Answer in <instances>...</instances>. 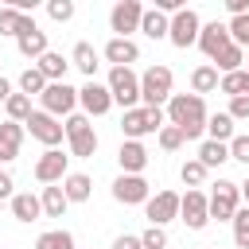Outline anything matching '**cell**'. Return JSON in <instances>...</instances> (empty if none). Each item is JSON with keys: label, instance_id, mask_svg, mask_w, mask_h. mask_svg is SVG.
<instances>
[{"label": "cell", "instance_id": "34", "mask_svg": "<svg viewBox=\"0 0 249 249\" xmlns=\"http://www.w3.org/2000/svg\"><path fill=\"white\" fill-rule=\"evenodd\" d=\"M43 86H47V74L39 70V66H27L23 74H19V89L31 97V93H43Z\"/></svg>", "mask_w": 249, "mask_h": 249}, {"label": "cell", "instance_id": "45", "mask_svg": "<svg viewBox=\"0 0 249 249\" xmlns=\"http://www.w3.org/2000/svg\"><path fill=\"white\" fill-rule=\"evenodd\" d=\"M156 8L160 12H179V8H187V0H156Z\"/></svg>", "mask_w": 249, "mask_h": 249}, {"label": "cell", "instance_id": "29", "mask_svg": "<svg viewBox=\"0 0 249 249\" xmlns=\"http://www.w3.org/2000/svg\"><path fill=\"white\" fill-rule=\"evenodd\" d=\"M198 160H202L206 167H222V163L230 160V144H226V140H206V144L198 148Z\"/></svg>", "mask_w": 249, "mask_h": 249}, {"label": "cell", "instance_id": "1", "mask_svg": "<svg viewBox=\"0 0 249 249\" xmlns=\"http://www.w3.org/2000/svg\"><path fill=\"white\" fill-rule=\"evenodd\" d=\"M167 121L179 124L187 140H198L206 132V101H202V93H171L167 97Z\"/></svg>", "mask_w": 249, "mask_h": 249}, {"label": "cell", "instance_id": "21", "mask_svg": "<svg viewBox=\"0 0 249 249\" xmlns=\"http://www.w3.org/2000/svg\"><path fill=\"white\" fill-rule=\"evenodd\" d=\"M35 19L31 12H19V8H0V35H19V31H31Z\"/></svg>", "mask_w": 249, "mask_h": 249}, {"label": "cell", "instance_id": "26", "mask_svg": "<svg viewBox=\"0 0 249 249\" xmlns=\"http://www.w3.org/2000/svg\"><path fill=\"white\" fill-rule=\"evenodd\" d=\"M35 66H39V70L47 74V82H62V78H66V66H70V62H66L62 54H54V51H43V54L35 58Z\"/></svg>", "mask_w": 249, "mask_h": 249}, {"label": "cell", "instance_id": "37", "mask_svg": "<svg viewBox=\"0 0 249 249\" xmlns=\"http://www.w3.org/2000/svg\"><path fill=\"white\" fill-rule=\"evenodd\" d=\"M230 222H233V241H237V249H249V206H245V210L237 206Z\"/></svg>", "mask_w": 249, "mask_h": 249}, {"label": "cell", "instance_id": "11", "mask_svg": "<svg viewBox=\"0 0 249 249\" xmlns=\"http://www.w3.org/2000/svg\"><path fill=\"white\" fill-rule=\"evenodd\" d=\"M144 214L152 226H167L171 218H179V195L175 191H156L144 198Z\"/></svg>", "mask_w": 249, "mask_h": 249}, {"label": "cell", "instance_id": "6", "mask_svg": "<svg viewBox=\"0 0 249 249\" xmlns=\"http://www.w3.org/2000/svg\"><path fill=\"white\" fill-rule=\"evenodd\" d=\"M237 202H241V187H237V183H230V179H218V187L206 195L210 218H218V222H230V218H233V210H237Z\"/></svg>", "mask_w": 249, "mask_h": 249}, {"label": "cell", "instance_id": "22", "mask_svg": "<svg viewBox=\"0 0 249 249\" xmlns=\"http://www.w3.org/2000/svg\"><path fill=\"white\" fill-rule=\"evenodd\" d=\"M62 191H66L70 202H86L89 191H93V179L82 175V171H70V175H62Z\"/></svg>", "mask_w": 249, "mask_h": 249}, {"label": "cell", "instance_id": "36", "mask_svg": "<svg viewBox=\"0 0 249 249\" xmlns=\"http://www.w3.org/2000/svg\"><path fill=\"white\" fill-rule=\"evenodd\" d=\"M206 171H210V167H206L202 160H187V163L179 167V179H183L187 187H202V179H206Z\"/></svg>", "mask_w": 249, "mask_h": 249}, {"label": "cell", "instance_id": "25", "mask_svg": "<svg viewBox=\"0 0 249 249\" xmlns=\"http://www.w3.org/2000/svg\"><path fill=\"white\" fill-rule=\"evenodd\" d=\"M16 43H19V54H23V58H39V54L47 51V31H39V27L19 31V35H16Z\"/></svg>", "mask_w": 249, "mask_h": 249}, {"label": "cell", "instance_id": "17", "mask_svg": "<svg viewBox=\"0 0 249 249\" xmlns=\"http://www.w3.org/2000/svg\"><path fill=\"white\" fill-rule=\"evenodd\" d=\"M19 144H23V121H4L0 124V163L16 160Z\"/></svg>", "mask_w": 249, "mask_h": 249}, {"label": "cell", "instance_id": "12", "mask_svg": "<svg viewBox=\"0 0 249 249\" xmlns=\"http://www.w3.org/2000/svg\"><path fill=\"white\" fill-rule=\"evenodd\" d=\"M78 105L86 109V117H101V113L113 109V93H109V86H101V82L89 78V82L78 89Z\"/></svg>", "mask_w": 249, "mask_h": 249}, {"label": "cell", "instance_id": "3", "mask_svg": "<svg viewBox=\"0 0 249 249\" xmlns=\"http://www.w3.org/2000/svg\"><path fill=\"white\" fill-rule=\"evenodd\" d=\"M109 93H113V105H124V109H132L140 101V78L132 74V66L109 70Z\"/></svg>", "mask_w": 249, "mask_h": 249}, {"label": "cell", "instance_id": "40", "mask_svg": "<svg viewBox=\"0 0 249 249\" xmlns=\"http://www.w3.org/2000/svg\"><path fill=\"white\" fill-rule=\"evenodd\" d=\"M226 27H230V39H233L237 47H249V12L233 16V19L226 23Z\"/></svg>", "mask_w": 249, "mask_h": 249}, {"label": "cell", "instance_id": "42", "mask_svg": "<svg viewBox=\"0 0 249 249\" xmlns=\"http://www.w3.org/2000/svg\"><path fill=\"white\" fill-rule=\"evenodd\" d=\"M226 144H230V160H237V163L249 167V136H237V132H233Z\"/></svg>", "mask_w": 249, "mask_h": 249}, {"label": "cell", "instance_id": "27", "mask_svg": "<svg viewBox=\"0 0 249 249\" xmlns=\"http://www.w3.org/2000/svg\"><path fill=\"white\" fill-rule=\"evenodd\" d=\"M210 62H214L222 74H226V70H241V62H245V47H237V43H226V47H222V51H218Z\"/></svg>", "mask_w": 249, "mask_h": 249}, {"label": "cell", "instance_id": "31", "mask_svg": "<svg viewBox=\"0 0 249 249\" xmlns=\"http://www.w3.org/2000/svg\"><path fill=\"white\" fill-rule=\"evenodd\" d=\"M191 89H195V93H214V89H218V66H195Z\"/></svg>", "mask_w": 249, "mask_h": 249}, {"label": "cell", "instance_id": "51", "mask_svg": "<svg viewBox=\"0 0 249 249\" xmlns=\"http://www.w3.org/2000/svg\"><path fill=\"white\" fill-rule=\"evenodd\" d=\"M241 66H245V70H249V47H245V62H241Z\"/></svg>", "mask_w": 249, "mask_h": 249}, {"label": "cell", "instance_id": "38", "mask_svg": "<svg viewBox=\"0 0 249 249\" xmlns=\"http://www.w3.org/2000/svg\"><path fill=\"white\" fill-rule=\"evenodd\" d=\"M183 140H187V136H183V128H179V124H171V121H167V124L160 128V148H163V152L183 148Z\"/></svg>", "mask_w": 249, "mask_h": 249}, {"label": "cell", "instance_id": "4", "mask_svg": "<svg viewBox=\"0 0 249 249\" xmlns=\"http://www.w3.org/2000/svg\"><path fill=\"white\" fill-rule=\"evenodd\" d=\"M23 128L39 140V144H47V148H58L62 144V124H58V117L54 113H47V109H31L27 113V121H23Z\"/></svg>", "mask_w": 249, "mask_h": 249}, {"label": "cell", "instance_id": "33", "mask_svg": "<svg viewBox=\"0 0 249 249\" xmlns=\"http://www.w3.org/2000/svg\"><path fill=\"white\" fill-rule=\"evenodd\" d=\"M35 249H78V245H74V237L66 230H47V233H39Z\"/></svg>", "mask_w": 249, "mask_h": 249}, {"label": "cell", "instance_id": "20", "mask_svg": "<svg viewBox=\"0 0 249 249\" xmlns=\"http://www.w3.org/2000/svg\"><path fill=\"white\" fill-rule=\"evenodd\" d=\"M39 202H43V214H47V218H62V214H66V206H70V198H66L62 183H43Z\"/></svg>", "mask_w": 249, "mask_h": 249}, {"label": "cell", "instance_id": "44", "mask_svg": "<svg viewBox=\"0 0 249 249\" xmlns=\"http://www.w3.org/2000/svg\"><path fill=\"white\" fill-rule=\"evenodd\" d=\"M113 249H144V245H140V237H132V233H121V237L113 241Z\"/></svg>", "mask_w": 249, "mask_h": 249}, {"label": "cell", "instance_id": "46", "mask_svg": "<svg viewBox=\"0 0 249 249\" xmlns=\"http://www.w3.org/2000/svg\"><path fill=\"white\" fill-rule=\"evenodd\" d=\"M0 198H12V175L0 171Z\"/></svg>", "mask_w": 249, "mask_h": 249}, {"label": "cell", "instance_id": "28", "mask_svg": "<svg viewBox=\"0 0 249 249\" xmlns=\"http://www.w3.org/2000/svg\"><path fill=\"white\" fill-rule=\"evenodd\" d=\"M218 89H222V93H230V97L249 93V70H245V66H241V70H226V74L218 78Z\"/></svg>", "mask_w": 249, "mask_h": 249}, {"label": "cell", "instance_id": "13", "mask_svg": "<svg viewBox=\"0 0 249 249\" xmlns=\"http://www.w3.org/2000/svg\"><path fill=\"white\" fill-rule=\"evenodd\" d=\"M140 16H144L140 0H117L109 12V27L117 35H132V31H140Z\"/></svg>", "mask_w": 249, "mask_h": 249}, {"label": "cell", "instance_id": "50", "mask_svg": "<svg viewBox=\"0 0 249 249\" xmlns=\"http://www.w3.org/2000/svg\"><path fill=\"white\" fill-rule=\"evenodd\" d=\"M237 187H241V195H245V202H249V179H245V183H237Z\"/></svg>", "mask_w": 249, "mask_h": 249}, {"label": "cell", "instance_id": "19", "mask_svg": "<svg viewBox=\"0 0 249 249\" xmlns=\"http://www.w3.org/2000/svg\"><path fill=\"white\" fill-rule=\"evenodd\" d=\"M121 132L128 136V140H140V136H148V132H156L152 128V121H148V109H124V117H121Z\"/></svg>", "mask_w": 249, "mask_h": 249}, {"label": "cell", "instance_id": "30", "mask_svg": "<svg viewBox=\"0 0 249 249\" xmlns=\"http://www.w3.org/2000/svg\"><path fill=\"white\" fill-rule=\"evenodd\" d=\"M70 66H78L86 78H93V70H97V51H93L89 43H78L74 54H70Z\"/></svg>", "mask_w": 249, "mask_h": 249}, {"label": "cell", "instance_id": "14", "mask_svg": "<svg viewBox=\"0 0 249 249\" xmlns=\"http://www.w3.org/2000/svg\"><path fill=\"white\" fill-rule=\"evenodd\" d=\"M66 160H70V156H62L58 148H47V152L39 156V163H35V179H39V183H62Z\"/></svg>", "mask_w": 249, "mask_h": 249}, {"label": "cell", "instance_id": "9", "mask_svg": "<svg viewBox=\"0 0 249 249\" xmlns=\"http://www.w3.org/2000/svg\"><path fill=\"white\" fill-rule=\"evenodd\" d=\"M198 27H202V19H198L191 8H179V12H171V23H167V39H171L175 47H191V43L198 39Z\"/></svg>", "mask_w": 249, "mask_h": 249}, {"label": "cell", "instance_id": "16", "mask_svg": "<svg viewBox=\"0 0 249 249\" xmlns=\"http://www.w3.org/2000/svg\"><path fill=\"white\" fill-rule=\"evenodd\" d=\"M136 58H140V47H136L128 35H117V39L105 43V62H113V66H128V62H136Z\"/></svg>", "mask_w": 249, "mask_h": 249}, {"label": "cell", "instance_id": "5", "mask_svg": "<svg viewBox=\"0 0 249 249\" xmlns=\"http://www.w3.org/2000/svg\"><path fill=\"white\" fill-rule=\"evenodd\" d=\"M140 97H144V105H163L171 97V70L167 66H148L140 74Z\"/></svg>", "mask_w": 249, "mask_h": 249}, {"label": "cell", "instance_id": "32", "mask_svg": "<svg viewBox=\"0 0 249 249\" xmlns=\"http://www.w3.org/2000/svg\"><path fill=\"white\" fill-rule=\"evenodd\" d=\"M206 132H210V140H230V136H233V117H230V113L206 117Z\"/></svg>", "mask_w": 249, "mask_h": 249}, {"label": "cell", "instance_id": "18", "mask_svg": "<svg viewBox=\"0 0 249 249\" xmlns=\"http://www.w3.org/2000/svg\"><path fill=\"white\" fill-rule=\"evenodd\" d=\"M117 163H121V171L140 175V171L148 167V152H144V144H140V140H124L121 152H117Z\"/></svg>", "mask_w": 249, "mask_h": 249}, {"label": "cell", "instance_id": "39", "mask_svg": "<svg viewBox=\"0 0 249 249\" xmlns=\"http://www.w3.org/2000/svg\"><path fill=\"white\" fill-rule=\"evenodd\" d=\"M47 4V16L54 23H70L74 19V0H43Z\"/></svg>", "mask_w": 249, "mask_h": 249}, {"label": "cell", "instance_id": "24", "mask_svg": "<svg viewBox=\"0 0 249 249\" xmlns=\"http://www.w3.org/2000/svg\"><path fill=\"white\" fill-rule=\"evenodd\" d=\"M167 12H160V8H148L144 16H140V31L148 35V39H167Z\"/></svg>", "mask_w": 249, "mask_h": 249}, {"label": "cell", "instance_id": "7", "mask_svg": "<svg viewBox=\"0 0 249 249\" xmlns=\"http://www.w3.org/2000/svg\"><path fill=\"white\" fill-rule=\"evenodd\" d=\"M39 101H43L47 113L62 117V113H74V105H78V89L66 86V78H62V82H47L43 93H39Z\"/></svg>", "mask_w": 249, "mask_h": 249}, {"label": "cell", "instance_id": "35", "mask_svg": "<svg viewBox=\"0 0 249 249\" xmlns=\"http://www.w3.org/2000/svg\"><path fill=\"white\" fill-rule=\"evenodd\" d=\"M4 109H8V121H27V113H31V97H27V93H8Z\"/></svg>", "mask_w": 249, "mask_h": 249}, {"label": "cell", "instance_id": "23", "mask_svg": "<svg viewBox=\"0 0 249 249\" xmlns=\"http://www.w3.org/2000/svg\"><path fill=\"white\" fill-rule=\"evenodd\" d=\"M12 214H16L19 222H35V218L43 214V202H39V195H31V191H23V195H12Z\"/></svg>", "mask_w": 249, "mask_h": 249}, {"label": "cell", "instance_id": "48", "mask_svg": "<svg viewBox=\"0 0 249 249\" xmlns=\"http://www.w3.org/2000/svg\"><path fill=\"white\" fill-rule=\"evenodd\" d=\"M39 4H43V0H16V8H19V12H31V8H39Z\"/></svg>", "mask_w": 249, "mask_h": 249}, {"label": "cell", "instance_id": "15", "mask_svg": "<svg viewBox=\"0 0 249 249\" xmlns=\"http://www.w3.org/2000/svg\"><path fill=\"white\" fill-rule=\"evenodd\" d=\"M195 43L202 47V54H206V58H214V54H218L226 43H233V39H230V27L214 19V23H202V27H198V39H195Z\"/></svg>", "mask_w": 249, "mask_h": 249}, {"label": "cell", "instance_id": "52", "mask_svg": "<svg viewBox=\"0 0 249 249\" xmlns=\"http://www.w3.org/2000/svg\"><path fill=\"white\" fill-rule=\"evenodd\" d=\"M4 8H16V0H4Z\"/></svg>", "mask_w": 249, "mask_h": 249}, {"label": "cell", "instance_id": "47", "mask_svg": "<svg viewBox=\"0 0 249 249\" xmlns=\"http://www.w3.org/2000/svg\"><path fill=\"white\" fill-rule=\"evenodd\" d=\"M226 8H230L233 16H241V12H249V0H226Z\"/></svg>", "mask_w": 249, "mask_h": 249}, {"label": "cell", "instance_id": "8", "mask_svg": "<svg viewBox=\"0 0 249 249\" xmlns=\"http://www.w3.org/2000/svg\"><path fill=\"white\" fill-rule=\"evenodd\" d=\"M179 218L187 222V230H202L210 222V206L198 187H187V195H179Z\"/></svg>", "mask_w": 249, "mask_h": 249}, {"label": "cell", "instance_id": "41", "mask_svg": "<svg viewBox=\"0 0 249 249\" xmlns=\"http://www.w3.org/2000/svg\"><path fill=\"white\" fill-rule=\"evenodd\" d=\"M140 245H144V249H167V233H163V226H148V230L140 233Z\"/></svg>", "mask_w": 249, "mask_h": 249}, {"label": "cell", "instance_id": "43", "mask_svg": "<svg viewBox=\"0 0 249 249\" xmlns=\"http://www.w3.org/2000/svg\"><path fill=\"white\" fill-rule=\"evenodd\" d=\"M230 117H233V121H249V93L230 97Z\"/></svg>", "mask_w": 249, "mask_h": 249}, {"label": "cell", "instance_id": "49", "mask_svg": "<svg viewBox=\"0 0 249 249\" xmlns=\"http://www.w3.org/2000/svg\"><path fill=\"white\" fill-rule=\"evenodd\" d=\"M8 93H12V82H8V78H0V101H8Z\"/></svg>", "mask_w": 249, "mask_h": 249}, {"label": "cell", "instance_id": "2", "mask_svg": "<svg viewBox=\"0 0 249 249\" xmlns=\"http://www.w3.org/2000/svg\"><path fill=\"white\" fill-rule=\"evenodd\" d=\"M62 132H66V140H70V156L89 160V156L97 152V132H93V124H89L86 113H70L66 124H62Z\"/></svg>", "mask_w": 249, "mask_h": 249}, {"label": "cell", "instance_id": "10", "mask_svg": "<svg viewBox=\"0 0 249 249\" xmlns=\"http://www.w3.org/2000/svg\"><path fill=\"white\" fill-rule=\"evenodd\" d=\"M148 195H152V187H148V179H144V175L121 171V179L113 183V198H117L121 206H140Z\"/></svg>", "mask_w": 249, "mask_h": 249}]
</instances>
